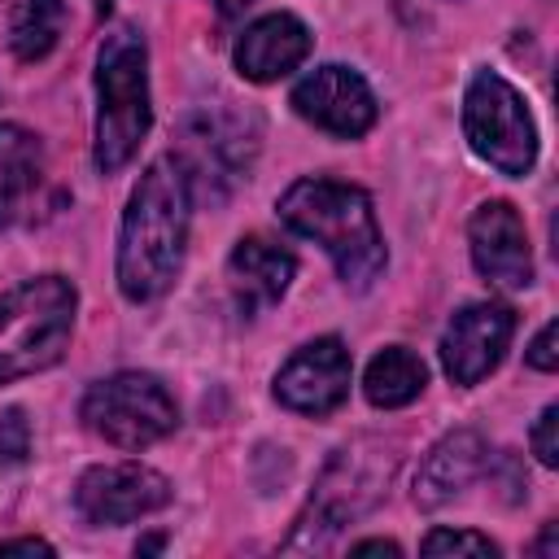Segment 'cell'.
I'll return each mask as SVG.
<instances>
[{"instance_id":"1","label":"cell","mask_w":559,"mask_h":559,"mask_svg":"<svg viewBox=\"0 0 559 559\" xmlns=\"http://www.w3.org/2000/svg\"><path fill=\"white\" fill-rule=\"evenodd\" d=\"M188 223H192V188L175 153H162L144 166L135 179L122 223H118V288L127 301H153L162 297L188 249Z\"/></svg>"},{"instance_id":"2","label":"cell","mask_w":559,"mask_h":559,"mask_svg":"<svg viewBox=\"0 0 559 559\" xmlns=\"http://www.w3.org/2000/svg\"><path fill=\"white\" fill-rule=\"evenodd\" d=\"M275 214L288 231H297L301 240H314L332 258L345 288H358V293L371 288L389 262L371 197L358 183L306 175L284 188V197L275 201Z\"/></svg>"},{"instance_id":"3","label":"cell","mask_w":559,"mask_h":559,"mask_svg":"<svg viewBox=\"0 0 559 559\" xmlns=\"http://www.w3.org/2000/svg\"><path fill=\"white\" fill-rule=\"evenodd\" d=\"M96 127H92V166L118 175L144 144L153 127L148 96V48L135 26H114L96 48Z\"/></svg>"},{"instance_id":"4","label":"cell","mask_w":559,"mask_h":559,"mask_svg":"<svg viewBox=\"0 0 559 559\" xmlns=\"http://www.w3.org/2000/svg\"><path fill=\"white\" fill-rule=\"evenodd\" d=\"M393 467H397V441L358 437L341 445L328 459L306 511L297 515V533L284 542V550H323L345 524H354L384 498Z\"/></svg>"},{"instance_id":"5","label":"cell","mask_w":559,"mask_h":559,"mask_svg":"<svg viewBox=\"0 0 559 559\" xmlns=\"http://www.w3.org/2000/svg\"><path fill=\"white\" fill-rule=\"evenodd\" d=\"M79 293L66 275H35L0 293V384L61 362Z\"/></svg>"},{"instance_id":"6","label":"cell","mask_w":559,"mask_h":559,"mask_svg":"<svg viewBox=\"0 0 559 559\" xmlns=\"http://www.w3.org/2000/svg\"><path fill=\"white\" fill-rule=\"evenodd\" d=\"M463 140L467 148L489 162L498 175H528L537 162V122L524 105V96L498 74L476 70L463 92Z\"/></svg>"},{"instance_id":"7","label":"cell","mask_w":559,"mask_h":559,"mask_svg":"<svg viewBox=\"0 0 559 559\" xmlns=\"http://www.w3.org/2000/svg\"><path fill=\"white\" fill-rule=\"evenodd\" d=\"M79 415H83L87 432H96L114 450H148L162 437H170L179 424L175 397L148 371H114V376L96 380L83 393Z\"/></svg>"},{"instance_id":"8","label":"cell","mask_w":559,"mask_h":559,"mask_svg":"<svg viewBox=\"0 0 559 559\" xmlns=\"http://www.w3.org/2000/svg\"><path fill=\"white\" fill-rule=\"evenodd\" d=\"M253 148H258V131L240 114L205 105V109H192L183 118L175 157L188 175L192 197L201 192V197L218 201L245 179V170L253 162Z\"/></svg>"},{"instance_id":"9","label":"cell","mask_w":559,"mask_h":559,"mask_svg":"<svg viewBox=\"0 0 559 559\" xmlns=\"http://www.w3.org/2000/svg\"><path fill=\"white\" fill-rule=\"evenodd\" d=\"M170 502V480L148 463H96L74 485V511L87 524H131Z\"/></svg>"},{"instance_id":"10","label":"cell","mask_w":559,"mask_h":559,"mask_svg":"<svg viewBox=\"0 0 559 559\" xmlns=\"http://www.w3.org/2000/svg\"><path fill=\"white\" fill-rule=\"evenodd\" d=\"M288 100H293L297 118H306L310 127H319L336 140L367 135L376 127V114H380L376 92L367 87V79L349 66H336V61L314 66L306 79H297Z\"/></svg>"},{"instance_id":"11","label":"cell","mask_w":559,"mask_h":559,"mask_svg":"<svg viewBox=\"0 0 559 559\" xmlns=\"http://www.w3.org/2000/svg\"><path fill=\"white\" fill-rule=\"evenodd\" d=\"M349 349L341 336H314L301 349L288 354V362L275 371V402L293 415H332L349 397Z\"/></svg>"},{"instance_id":"12","label":"cell","mask_w":559,"mask_h":559,"mask_svg":"<svg viewBox=\"0 0 559 559\" xmlns=\"http://www.w3.org/2000/svg\"><path fill=\"white\" fill-rule=\"evenodd\" d=\"M467 249L472 266L485 284L502 293H520L533 284V249L524 218L511 201H480L467 218Z\"/></svg>"},{"instance_id":"13","label":"cell","mask_w":559,"mask_h":559,"mask_svg":"<svg viewBox=\"0 0 559 559\" xmlns=\"http://www.w3.org/2000/svg\"><path fill=\"white\" fill-rule=\"evenodd\" d=\"M515 332V314L502 301H472L463 306L445 332H441V367L450 376V384L472 389L480 384L507 354Z\"/></svg>"},{"instance_id":"14","label":"cell","mask_w":559,"mask_h":559,"mask_svg":"<svg viewBox=\"0 0 559 559\" xmlns=\"http://www.w3.org/2000/svg\"><path fill=\"white\" fill-rule=\"evenodd\" d=\"M310 44L314 35L297 13H262L240 31L231 61L249 83H275L310 57Z\"/></svg>"},{"instance_id":"15","label":"cell","mask_w":559,"mask_h":559,"mask_svg":"<svg viewBox=\"0 0 559 559\" xmlns=\"http://www.w3.org/2000/svg\"><path fill=\"white\" fill-rule=\"evenodd\" d=\"M485 467H489V441H485L480 432H472V428L445 432V437L424 454V463H419V472H415V489H411V493H415V507L437 511V507L454 502Z\"/></svg>"},{"instance_id":"16","label":"cell","mask_w":559,"mask_h":559,"mask_svg":"<svg viewBox=\"0 0 559 559\" xmlns=\"http://www.w3.org/2000/svg\"><path fill=\"white\" fill-rule=\"evenodd\" d=\"M293 275H297V258L271 236H240L227 258V280L245 310L275 306L288 293Z\"/></svg>"},{"instance_id":"17","label":"cell","mask_w":559,"mask_h":559,"mask_svg":"<svg viewBox=\"0 0 559 559\" xmlns=\"http://www.w3.org/2000/svg\"><path fill=\"white\" fill-rule=\"evenodd\" d=\"M44 179V144L17 122H0V227L17 223Z\"/></svg>"},{"instance_id":"18","label":"cell","mask_w":559,"mask_h":559,"mask_svg":"<svg viewBox=\"0 0 559 559\" xmlns=\"http://www.w3.org/2000/svg\"><path fill=\"white\" fill-rule=\"evenodd\" d=\"M424 384H428V367H424V358H419L415 349H406V345H384V349L367 362V371H362V393H367V402L380 406V411L411 406V402L424 393Z\"/></svg>"},{"instance_id":"19","label":"cell","mask_w":559,"mask_h":559,"mask_svg":"<svg viewBox=\"0 0 559 559\" xmlns=\"http://www.w3.org/2000/svg\"><path fill=\"white\" fill-rule=\"evenodd\" d=\"M66 26V0H13L4 31H9V48L17 61H39L57 48Z\"/></svg>"},{"instance_id":"20","label":"cell","mask_w":559,"mask_h":559,"mask_svg":"<svg viewBox=\"0 0 559 559\" xmlns=\"http://www.w3.org/2000/svg\"><path fill=\"white\" fill-rule=\"evenodd\" d=\"M424 555H498V542L476 528H432L419 542Z\"/></svg>"},{"instance_id":"21","label":"cell","mask_w":559,"mask_h":559,"mask_svg":"<svg viewBox=\"0 0 559 559\" xmlns=\"http://www.w3.org/2000/svg\"><path fill=\"white\" fill-rule=\"evenodd\" d=\"M26 454H31V424L17 406H9L0 415V463L17 467V463H26Z\"/></svg>"},{"instance_id":"22","label":"cell","mask_w":559,"mask_h":559,"mask_svg":"<svg viewBox=\"0 0 559 559\" xmlns=\"http://www.w3.org/2000/svg\"><path fill=\"white\" fill-rule=\"evenodd\" d=\"M559 406L550 402L542 415H537V424H533V432H528V445H533V454H537V463L542 467H559Z\"/></svg>"},{"instance_id":"23","label":"cell","mask_w":559,"mask_h":559,"mask_svg":"<svg viewBox=\"0 0 559 559\" xmlns=\"http://www.w3.org/2000/svg\"><path fill=\"white\" fill-rule=\"evenodd\" d=\"M555 341H559V323H546V328L533 336V345L524 349V362H528L533 371H555V367H559V349H555Z\"/></svg>"},{"instance_id":"24","label":"cell","mask_w":559,"mask_h":559,"mask_svg":"<svg viewBox=\"0 0 559 559\" xmlns=\"http://www.w3.org/2000/svg\"><path fill=\"white\" fill-rule=\"evenodd\" d=\"M0 555H52V546L44 537H13V542H0Z\"/></svg>"},{"instance_id":"25","label":"cell","mask_w":559,"mask_h":559,"mask_svg":"<svg viewBox=\"0 0 559 559\" xmlns=\"http://www.w3.org/2000/svg\"><path fill=\"white\" fill-rule=\"evenodd\" d=\"M349 550H354V555H402V546H397V542H384V537H367V542H354Z\"/></svg>"},{"instance_id":"26","label":"cell","mask_w":559,"mask_h":559,"mask_svg":"<svg viewBox=\"0 0 559 559\" xmlns=\"http://www.w3.org/2000/svg\"><path fill=\"white\" fill-rule=\"evenodd\" d=\"M214 9H218L223 17H236V13H245V9H249V0H214Z\"/></svg>"},{"instance_id":"27","label":"cell","mask_w":559,"mask_h":559,"mask_svg":"<svg viewBox=\"0 0 559 559\" xmlns=\"http://www.w3.org/2000/svg\"><path fill=\"white\" fill-rule=\"evenodd\" d=\"M109 4H114V0H96V9H100V13H105V9H109Z\"/></svg>"}]
</instances>
